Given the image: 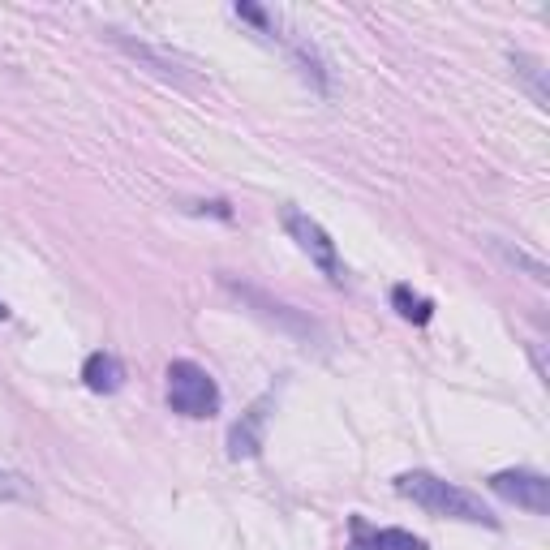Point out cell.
<instances>
[{"label":"cell","instance_id":"cell-1","mask_svg":"<svg viewBox=\"0 0 550 550\" xmlns=\"http://www.w3.org/2000/svg\"><path fill=\"white\" fill-rule=\"evenodd\" d=\"M396 490L404 499H413L417 508H426L430 516H443V520H465V525H482V529H499V516L486 508L473 490L456 486V482H443L426 469H413V473H400L396 477Z\"/></svg>","mask_w":550,"mask_h":550},{"label":"cell","instance_id":"cell-2","mask_svg":"<svg viewBox=\"0 0 550 550\" xmlns=\"http://www.w3.org/2000/svg\"><path fill=\"white\" fill-rule=\"evenodd\" d=\"M228 293H233L237 301L250 314H258L263 323H271L275 331H284V336H293V340H301V344H327V331L314 323L310 314H301V310H293V306H284V301H275V297H267L263 288H254V284H237L233 275H224L220 280Z\"/></svg>","mask_w":550,"mask_h":550},{"label":"cell","instance_id":"cell-3","mask_svg":"<svg viewBox=\"0 0 550 550\" xmlns=\"http://www.w3.org/2000/svg\"><path fill=\"white\" fill-rule=\"evenodd\" d=\"M168 404H172V413L190 417V422L215 417L220 413V383H215L198 361L181 357L168 366Z\"/></svg>","mask_w":550,"mask_h":550},{"label":"cell","instance_id":"cell-4","mask_svg":"<svg viewBox=\"0 0 550 550\" xmlns=\"http://www.w3.org/2000/svg\"><path fill=\"white\" fill-rule=\"evenodd\" d=\"M280 224H284V233L297 241V250L310 258V263L327 275L331 284H344L349 275H344V263H340V250H336V241L327 237V228L318 224V220H310L301 207H284L280 211Z\"/></svg>","mask_w":550,"mask_h":550},{"label":"cell","instance_id":"cell-5","mask_svg":"<svg viewBox=\"0 0 550 550\" xmlns=\"http://www.w3.org/2000/svg\"><path fill=\"white\" fill-rule=\"evenodd\" d=\"M490 490H495L499 499L516 503V508L533 512V516L550 512V482H546V473H538V469H503V473L490 477Z\"/></svg>","mask_w":550,"mask_h":550},{"label":"cell","instance_id":"cell-6","mask_svg":"<svg viewBox=\"0 0 550 550\" xmlns=\"http://www.w3.org/2000/svg\"><path fill=\"white\" fill-rule=\"evenodd\" d=\"M271 409H275V396L267 392V396H258L250 409L241 413V422H233V430H228V456H233V460H254L258 452H263Z\"/></svg>","mask_w":550,"mask_h":550},{"label":"cell","instance_id":"cell-7","mask_svg":"<svg viewBox=\"0 0 550 550\" xmlns=\"http://www.w3.org/2000/svg\"><path fill=\"white\" fill-rule=\"evenodd\" d=\"M353 550H430V546L409 529H370L366 520H353Z\"/></svg>","mask_w":550,"mask_h":550},{"label":"cell","instance_id":"cell-8","mask_svg":"<svg viewBox=\"0 0 550 550\" xmlns=\"http://www.w3.org/2000/svg\"><path fill=\"white\" fill-rule=\"evenodd\" d=\"M82 383L91 387L95 396H112L125 383V366L112 353H91L82 361Z\"/></svg>","mask_w":550,"mask_h":550},{"label":"cell","instance_id":"cell-9","mask_svg":"<svg viewBox=\"0 0 550 550\" xmlns=\"http://www.w3.org/2000/svg\"><path fill=\"white\" fill-rule=\"evenodd\" d=\"M121 43V48L134 56V61H142V65H151V74H159V78H168V82H190V74H185V65L177 61V56H168V52H159V48H151V43H134V39H125V35H112Z\"/></svg>","mask_w":550,"mask_h":550},{"label":"cell","instance_id":"cell-10","mask_svg":"<svg viewBox=\"0 0 550 550\" xmlns=\"http://www.w3.org/2000/svg\"><path fill=\"white\" fill-rule=\"evenodd\" d=\"M512 69H516V78L529 86L533 104H538V108H550V91H546V65H542V61H533V56H525V52H512Z\"/></svg>","mask_w":550,"mask_h":550},{"label":"cell","instance_id":"cell-11","mask_svg":"<svg viewBox=\"0 0 550 550\" xmlns=\"http://www.w3.org/2000/svg\"><path fill=\"white\" fill-rule=\"evenodd\" d=\"M392 306L400 310L404 323H417V327L430 323V314H434V301L422 297V293H413L409 284H396V288H392Z\"/></svg>","mask_w":550,"mask_h":550},{"label":"cell","instance_id":"cell-12","mask_svg":"<svg viewBox=\"0 0 550 550\" xmlns=\"http://www.w3.org/2000/svg\"><path fill=\"white\" fill-rule=\"evenodd\" d=\"M490 245H495V254L503 258V263H508V267H520L533 284H550V267L542 263V258H533V254H525V250H512L508 241H490Z\"/></svg>","mask_w":550,"mask_h":550},{"label":"cell","instance_id":"cell-13","mask_svg":"<svg viewBox=\"0 0 550 550\" xmlns=\"http://www.w3.org/2000/svg\"><path fill=\"white\" fill-rule=\"evenodd\" d=\"M35 499H39L35 486L26 482L22 473H13V469L0 465V503H35Z\"/></svg>","mask_w":550,"mask_h":550},{"label":"cell","instance_id":"cell-14","mask_svg":"<svg viewBox=\"0 0 550 550\" xmlns=\"http://www.w3.org/2000/svg\"><path fill=\"white\" fill-rule=\"evenodd\" d=\"M0 323H9V306H5V301H0Z\"/></svg>","mask_w":550,"mask_h":550}]
</instances>
